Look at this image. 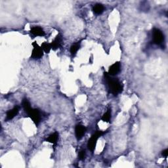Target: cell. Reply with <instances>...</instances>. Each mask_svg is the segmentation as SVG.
<instances>
[{"instance_id": "obj_6", "label": "cell", "mask_w": 168, "mask_h": 168, "mask_svg": "<svg viewBox=\"0 0 168 168\" xmlns=\"http://www.w3.org/2000/svg\"><path fill=\"white\" fill-rule=\"evenodd\" d=\"M87 128L81 124H77L75 128V135L77 140H80L85 135Z\"/></svg>"}, {"instance_id": "obj_10", "label": "cell", "mask_w": 168, "mask_h": 168, "mask_svg": "<svg viewBox=\"0 0 168 168\" xmlns=\"http://www.w3.org/2000/svg\"><path fill=\"white\" fill-rule=\"evenodd\" d=\"M30 33L34 36H44L45 33L42 28L39 26H34L31 29Z\"/></svg>"}, {"instance_id": "obj_5", "label": "cell", "mask_w": 168, "mask_h": 168, "mask_svg": "<svg viewBox=\"0 0 168 168\" xmlns=\"http://www.w3.org/2000/svg\"><path fill=\"white\" fill-rule=\"evenodd\" d=\"M164 41V35L158 29H153V42L156 45L162 44Z\"/></svg>"}, {"instance_id": "obj_11", "label": "cell", "mask_w": 168, "mask_h": 168, "mask_svg": "<svg viewBox=\"0 0 168 168\" xmlns=\"http://www.w3.org/2000/svg\"><path fill=\"white\" fill-rule=\"evenodd\" d=\"M58 139H59V134L57 132H55L50 135H49V137L45 139V141L53 144H57Z\"/></svg>"}, {"instance_id": "obj_3", "label": "cell", "mask_w": 168, "mask_h": 168, "mask_svg": "<svg viewBox=\"0 0 168 168\" xmlns=\"http://www.w3.org/2000/svg\"><path fill=\"white\" fill-rule=\"evenodd\" d=\"M26 113L31 118V120L33 121L35 125L36 126L39 125L41 121V114L39 110L31 108L29 110H28Z\"/></svg>"}, {"instance_id": "obj_2", "label": "cell", "mask_w": 168, "mask_h": 168, "mask_svg": "<svg viewBox=\"0 0 168 168\" xmlns=\"http://www.w3.org/2000/svg\"><path fill=\"white\" fill-rule=\"evenodd\" d=\"M104 134H105L104 131H97L92 137H91V138L89 139L88 143H87V148L90 151L93 152L95 150L98 139H99V137H101Z\"/></svg>"}, {"instance_id": "obj_1", "label": "cell", "mask_w": 168, "mask_h": 168, "mask_svg": "<svg viewBox=\"0 0 168 168\" xmlns=\"http://www.w3.org/2000/svg\"><path fill=\"white\" fill-rule=\"evenodd\" d=\"M104 76L110 93L114 96H117L122 93L123 91V85L118 78H112L111 76L107 72H104Z\"/></svg>"}, {"instance_id": "obj_8", "label": "cell", "mask_w": 168, "mask_h": 168, "mask_svg": "<svg viewBox=\"0 0 168 168\" xmlns=\"http://www.w3.org/2000/svg\"><path fill=\"white\" fill-rule=\"evenodd\" d=\"M62 44V37L60 34H58L54 40L51 43V49L55 51L57 49L60 48Z\"/></svg>"}, {"instance_id": "obj_17", "label": "cell", "mask_w": 168, "mask_h": 168, "mask_svg": "<svg viewBox=\"0 0 168 168\" xmlns=\"http://www.w3.org/2000/svg\"><path fill=\"white\" fill-rule=\"evenodd\" d=\"M162 155L163 156H164L165 158H167V156H168V149H165L164 150L162 151Z\"/></svg>"}, {"instance_id": "obj_7", "label": "cell", "mask_w": 168, "mask_h": 168, "mask_svg": "<svg viewBox=\"0 0 168 168\" xmlns=\"http://www.w3.org/2000/svg\"><path fill=\"white\" fill-rule=\"evenodd\" d=\"M121 70V64L120 62H116L113 65H111L109 68L108 70V74L111 76H114L117 75L119 72H120Z\"/></svg>"}, {"instance_id": "obj_16", "label": "cell", "mask_w": 168, "mask_h": 168, "mask_svg": "<svg viewBox=\"0 0 168 168\" xmlns=\"http://www.w3.org/2000/svg\"><path fill=\"white\" fill-rule=\"evenodd\" d=\"M86 151L85 150H81L80 152H79V155H78V158L80 160H84L86 159Z\"/></svg>"}, {"instance_id": "obj_13", "label": "cell", "mask_w": 168, "mask_h": 168, "mask_svg": "<svg viewBox=\"0 0 168 168\" xmlns=\"http://www.w3.org/2000/svg\"><path fill=\"white\" fill-rule=\"evenodd\" d=\"M101 120L105 122H110L111 120V109H108L101 118Z\"/></svg>"}, {"instance_id": "obj_9", "label": "cell", "mask_w": 168, "mask_h": 168, "mask_svg": "<svg viewBox=\"0 0 168 168\" xmlns=\"http://www.w3.org/2000/svg\"><path fill=\"white\" fill-rule=\"evenodd\" d=\"M19 112V107L18 106H15L13 109L9 110L8 111L6 114V121H9L12 119L15 118L18 113Z\"/></svg>"}, {"instance_id": "obj_12", "label": "cell", "mask_w": 168, "mask_h": 168, "mask_svg": "<svg viewBox=\"0 0 168 168\" xmlns=\"http://www.w3.org/2000/svg\"><path fill=\"white\" fill-rule=\"evenodd\" d=\"M104 7L100 3H97L95 5L93 8V12L95 14H97V15H100V14H101L104 11Z\"/></svg>"}, {"instance_id": "obj_14", "label": "cell", "mask_w": 168, "mask_h": 168, "mask_svg": "<svg viewBox=\"0 0 168 168\" xmlns=\"http://www.w3.org/2000/svg\"><path fill=\"white\" fill-rule=\"evenodd\" d=\"M80 43H76L71 47V53L72 56H74L78 51L80 50Z\"/></svg>"}, {"instance_id": "obj_4", "label": "cell", "mask_w": 168, "mask_h": 168, "mask_svg": "<svg viewBox=\"0 0 168 168\" xmlns=\"http://www.w3.org/2000/svg\"><path fill=\"white\" fill-rule=\"evenodd\" d=\"M33 50L32 51L31 59H40L44 56V51L41 47L39 46L36 41H34L32 43Z\"/></svg>"}, {"instance_id": "obj_15", "label": "cell", "mask_w": 168, "mask_h": 168, "mask_svg": "<svg viewBox=\"0 0 168 168\" xmlns=\"http://www.w3.org/2000/svg\"><path fill=\"white\" fill-rule=\"evenodd\" d=\"M41 47L42 50H43L44 52H45V53H50L51 50V44H48L47 42H44V43L41 44Z\"/></svg>"}]
</instances>
